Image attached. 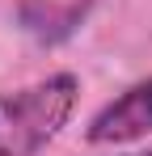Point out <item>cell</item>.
I'll return each instance as SVG.
<instances>
[{"instance_id":"cell-2","label":"cell","mask_w":152,"mask_h":156,"mask_svg":"<svg viewBox=\"0 0 152 156\" xmlns=\"http://www.w3.org/2000/svg\"><path fill=\"white\" fill-rule=\"evenodd\" d=\"M148 135H152V76L114 93L85 122V144L89 148H123V144H139Z\"/></svg>"},{"instance_id":"cell-3","label":"cell","mask_w":152,"mask_h":156,"mask_svg":"<svg viewBox=\"0 0 152 156\" xmlns=\"http://www.w3.org/2000/svg\"><path fill=\"white\" fill-rule=\"evenodd\" d=\"M106 156H152V148H139V152H106Z\"/></svg>"},{"instance_id":"cell-1","label":"cell","mask_w":152,"mask_h":156,"mask_svg":"<svg viewBox=\"0 0 152 156\" xmlns=\"http://www.w3.org/2000/svg\"><path fill=\"white\" fill-rule=\"evenodd\" d=\"M80 101L76 72L51 76L0 93V156H42L72 122Z\"/></svg>"}]
</instances>
